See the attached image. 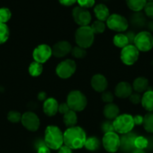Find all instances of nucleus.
<instances>
[{"label": "nucleus", "instance_id": "f257e3e1", "mask_svg": "<svg viewBox=\"0 0 153 153\" xmlns=\"http://www.w3.org/2000/svg\"><path fill=\"white\" fill-rule=\"evenodd\" d=\"M64 144L71 149H79L84 146L86 140V134L81 127L74 126L68 128L63 133Z\"/></svg>", "mask_w": 153, "mask_h": 153}, {"label": "nucleus", "instance_id": "f03ea898", "mask_svg": "<svg viewBox=\"0 0 153 153\" xmlns=\"http://www.w3.org/2000/svg\"><path fill=\"white\" fill-rule=\"evenodd\" d=\"M44 143L49 149L58 150L64 144L63 132L56 126H48L44 131Z\"/></svg>", "mask_w": 153, "mask_h": 153}, {"label": "nucleus", "instance_id": "7ed1b4c3", "mask_svg": "<svg viewBox=\"0 0 153 153\" xmlns=\"http://www.w3.org/2000/svg\"><path fill=\"white\" fill-rule=\"evenodd\" d=\"M74 37L76 46L85 49L91 47L94 40V34L89 25L78 28L75 32Z\"/></svg>", "mask_w": 153, "mask_h": 153}, {"label": "nucleus", "instance_id": "20e7f679", "mask_svg": "<svg viewBox=\"0 0 153 153\" xmlns=\"http://www.w3.org/2000/svg\"><path fill=\"white\" fill-rule=\"evenodd\" d=\"M114 131L118 134H125L130 132L134 127V117L128 114H119L112 120Z\"/></svg>", "mask_w": 153, "mask_h": 153}, {"label": "nucleus", "instance_id": "39448f33", "mask_svg": "<svg viewBox=\"0 0 153 153\" xmlns=\"http://www.w3.org/2000/svg\"><path fill=\"white\" fill-rule=\"evenodd\" d=\"M66 103L70 110L75 112L83 111L87 105V98L83 93L80 91H72L67 97Z\"/></svg>", "mask_w": 153, "mask_h": 153}, {"label": "nucleus", "instance_id": "423d86ee", "mask_svg": "<svg viewBox=\"0 0 153 153\" xmlns=\"http://www.w3.org/2000/svg\"><path fill=\"white\" fill-rule=\"evenodd\" d=\"M134 45L140 52H148L153 48V35L148 31H142L136 34Z\"/></svg>", "mask_w": 153, "mask_h": 153}, {"label": "nucleus", "instance_id": "0eeeda50", "mask_svg": "<svg viewBox=\"0 0 153 153\" xmlns=\"http://www.w3.org/2000/svg\"><path fill=\"white\" fill-rule=\"evenodd\" d=\"M102 145L106 152L110 153L116 152L120 149V137L116 131L104 133L102 138Z\"/></svg>", "mask_w": 153, "mask_h": 153}, {"label": "nucleus", "instance_id": "6e6552de", "mask_svg": "<svg viewBox=\"0 0 153 153\" xmlns=\"http://www.w3.org/2000/svg\"><path fill=\"white\" fill-rule=\"evenodd\" d=\"M128 21L124 16L118 13L110 15L106 20V26L110 30L116 32L125 31L128 28Z\"/></svg>", "mask_w": 153, "mask_h": 153}, {"label": "nucleus", "instance_id": "1a4fd4ad", "mask_svg": "<svg viewBox=\"0 0 153 153\" xmlns=\"http://www.w3.org/2000/svg\"><path fill=\"white\" fill-rule=\"evenodd\" d=\"M76 70V64L74 60L66 59L61 61L56 68V73L62 79H67L71 77Z\"/></svg>", "mask_w": 153, "mask_h": 153}, {"label": "nucleus", "instance_id": "9d476101", "mask_svg": "<svg viewBox=\"0 0 153 153\" xmlns=\"http://www.w3.org/2000/svg\"><path fill=\"white\" fill-rule=\"evenodd\" d=\"M140 56V51L134 44H129L122 49L120 58L124 64L127 66L134 65L137 61Z\"/></svg>", "mask_w": 153, "mask_h": 153}, {"label": "nucleus", "instance_id": "9b49d317", "mask_svg": "<svg viewBox=\"0 0 153 153\" xmlns=\"http://www.w3.org/2000/svg\"><path fill=\"white\" fill-rule=\"evenodd\" d=\"M72 16L74 20L80 26H87L89 25L92 20V16L89 11L87 9L81 7L80 6L75 7L72 10Z\"/></svg>", "mask_w": 153, "mask_h": 153}, {"label": "nucleus", "instance_id": "f8f14e48", "mask_svg": "<svg viewBox=\"0 0 153 153\" xmlns=\"http://www.w3.org/2000/svg\"><path fill=\"white\" fill-rule=\"evenodd\" d=\"M21 123H22V125L28 131H32V132L38 130L40 124V120L38 115L32 111L25 112L23 114H22Z\"/></svg>", "mask_w": 153, "mask_h": 153}, {"label": "nucleus", "instance_id": "ddd939ff", "mask_svg": "<svg viewBox=\"0 0 153 153\" xmlns=\"http://www.w3.org/2000/svg\"><path fill=\"white\" fill-rule=\"evenodd\" d=\"M52 55V48L47 44L38 45L32 52L33 59L36 62L44 64L46 62Z\"/></svg>", "mask_w": 153, "mask_h": 153}, {"label": "nucleus", "instance_id": "4468645a", "mask_svg": "<svg viewBox=\"0 0 153 153\" xmlns=\"http://www.w3.org/2000/svg\"><path fill=\"white\" fill-rule=\"evenodd\" d=\"M72 46L67 40H61L53 45L52 48V55L56 58H64L68 55L72 49Z\"/></svg>", "mask_w": 153, "mask_h": 153}, {"label": "nucleus", "instance_id": "2eb2a0df", "mask_svg": "<svg viewBox=\"0 0 153 153\" xmlns=\"http://www.w3.org/2000/svg\"><path fill=\"white\" fill-rule=\"evenodd\" d=\"M91 85L96 92L103 93L108 87L107 79L102 74H95L92 77Z\"/></svg>", "mask_w": 153, "mask_h": 153}, {"label": "nucleus", "instance_id": "dca6fc26", "mask_svg": "<svg viewBox=\"0 0 153 153\" xmlns=\"http://www.w3.org/2000/svg\"><path fill=\"white\" fill-rule=\"evenodd\" d=\"M133 93V88L130 83L127 82H121L117 84L114 91V94L121 99L129 98Z\"/></svg>", "mask_w": 153, "mask_h": 153}, {"label": "nucleus", "instance_id": "f3484780", "mask_svg": "<svg viewBox=\"0 0 153 153\" xmlns=\"http://www.w3.org/2000/svg\"><path fill=\"white\" fill-rule=\"evenodd\" d=\"M58 103L54 98H47L43 104L44 113L48 117H53L58 111Z\"/></svg>", "mask_w": 153, "mask_h": 153}, {"label": "nucleus", "instance_id": "a211bd4d", "mask_svg": "<svg viewBox=\"0 0 153 153\" xmlns=\"http://www.w3.org/2000/svg\"><path fill=\"white\" fill-rule=\"evenodd\" d=\"M136 136L133 133H128V134H123L122 137H120V141H121V145L120 148L125 151H130L134 147V140Z\"/></svg>", "mask_w": 153, "mask_h": 153}, {"label": "nucleus", "instance_id": "6ab92c4d", "mask_svg": "<svg viewBox=\"0 0 153 153\" xmlns=\"http://www.w3.org/2000/svg\"><path fill=\"white\" fill-rule=\"evenodd\" d=\"M103 114L105 118L109 120H114L119 115V108L113 102L108 103L104 108Z\"/></svg>", "mask_w": 153, "mask_h": 153}, {"label": "nucleus", "instance_id": "aec40b11", "mask_svg": "<svg viewBox=\"0 0 153 153\" xmlns=\"http://www.w3.org/2000/svg\"><path fill=\"white\" fill-rule=\"evenodd\" d=\"M148 80L145 77H137L134 79L132 85L133 90L136 93L141 94V93H145L146 91H148Z\"/></svg>", "mask_w": 153, "mask_h": 153}, {"label": "nucleus", "instance_id": "412c9836", "mask_svg": "<svg viewBox=\"0 0 153 153\" xmlns=\"http://www.w3.org/2000/svg\"><path fill=\"white\" fill-rule=\"evenodd\" d=\"M147 22H148L145 13L141 11L134 12L130 16V23L136 28H142L146 26Z\"/></svg>", "mask_w": 153, "mask_h": 153}, {"label": "nucleus", "instance_id": "4be33fe9", "mask_svg": "<svg viewBox=\"0 0 153 153\" xmlns=\"http://www.w3.org/2000/svg\"><path fill=\"white\" fill-rule=\"evenodd\" d=\"M94 13L98 20L104 21L107 20L110 16V10L104 4H98L94 6Z\"/></svg>", "mask_w": 153, "mask_h": 153}, {"label": "nucleus", "instance_id": "5701e85b", "mask_svg": "<svg viewBox=\"0 0 153 153\" xmlns=\"http://www.w3.org/2000/svg\"><path fill=\"white\" fill-rule=\"evenodd\" d=\"M141 105L147 111H153V91L148 90L143 93L141 99Z\"/></svg>", "mask_w": 153, "mask_h": 153}, {"label": "nucleus", "instance_id": "b1692460", "mask_svg": "<svg viewBox=\"0 0 153 153\" xmlns=\"http://www.w3.org/2000/svg\"><path fill=\"white\" fill-rule=\"evenodd\" d=\"M63 122L68 128L76 126L77 123V115L76 112L70 110L63 115Z\"/></svg>", "mask_w": 153, "mask_h": 153}, {"label": "nucleus", "instance_id": "393cba45", "mask_svg": "<svg viewBox=\"0 0 153 153\" xmlns=\"http://www.w3.org/2000/svg\"><path fill=\"white\" fill-rule=\"evenodd\" d=\"M146 3V0H126L128 7L134 12L141 11Z\"/></svg>", "mask_w": 153, "mask_h": 153}, {"label": "nucleus", "instance_id": "a878e982", "mask_svg": "<svg viewBox=\"0 0 153 153\" xmlns=\"http://www.w3.org/2000/svg\"><path fill=\"white\" fill-rule=\"evenodd\" d=\"M112 42L116 47L120 48V49H123L126 46L130 44L128 38L126 34H122V33H118V34H116L113 37Z\"/></svg>", "mask_w": 153, "mask_h": 153}, {"label": "nucleus", "instance_id": "bb28decb", "mask_svg": "<svg viewBox=\"0 0 153 153\" xmlns=\"http://www.w3.org/2000/svg\"><path fill=\"white\" fill-rule=\"evenodd\" d=\"M100 142L96 137H90L86 139L84 146L89 151H96L100 148Z\"/></svg>", "mask_w": 153, "mask_h": 153}, {"label": "nucleus", "instance_id": "cd10ccee", "mask_svg": "<svg viewBox=\"0 0 153 153\" xmlns=\"http://www.w3.org/2000/svg\"><path fill=\"white\" fill-rule=\"evenodd\" d=\"M142 126L147 132L153 134V111H148L143 117Z\"/></svg>", "mask_w": 153, "mask_h": 153}, {"label": "nucleus", "instance_id": "c85d7f7f", "mask_svg": "<svg viewBox=\"0 0 153 153\" xmlns=\"http://www.w3.org/2000/svg\"><path fill=\"white\" fill-rule=\"evenodd\" d=\"M43 65L42 64H40L36 61H33L31 63L28 67V73H29L30 76H33V77H38L40 76L43 72Z\"/></svg>", "mask_w": 153, "mask_h": 153}, {"label": "nucleus", "instance_id": "c756f323", "mask_svg": "<svg viewBox=\"0 0 153 153\" xmlns=\"http://www.w3.org/2000/svg\"><path fill=\"white\" fill-rule=\"evenodd\" d=\"M10 36V31L9 28L6 23L0 22V44H3L5 43L9 38Z\"/></svg>", "mask_w": 153, "mask_h": 153}, {"label": "nucleus", "instance_id": "7c9ffc66", "mask_svg": "<svg viewBox=\"0 0 153 153\" xmlns=\"http://www.w3.org/2000/svg\"><path fill=\"white\" fill-rule=\"evenodd\" d=\"M92 30L93 33L95 34H101L106 29V25L104 22L100 20H96L90 25Z\"/></svg>", "mask_w": 153, "mask_h": 153}, {"label": "nucleus", "instance_id": "2f4dec72", "mask_svg": "<svg viewBox=\"0 0 153 153\" xmlns=\"http://www.w3.org/2000/svg\"><path fill=\"white\" fill-rule=\"evenodd\" d=\"M148 140L146 138L143 136H136V138L134 140V147L135 149H142L144 150V149L148 146Z\"/></svg>", "mask_w": 153, "mask_h": 153}, {"label": "nucleus", "instance_id": "473e14b6", "mask_svg": "<svg viewBox=\"0 0 153 153\" xmlns=\"http://www.w3.org/2000/svg\"><path fill=\"white\" fill-rule=\"evenodd\" d=\"M70 53L72 54L75 58H78V59H82L86 57V50L85 49L80 46H76L72 48L71 52Z\"/></svg>", "mask_w": 153, "mask_h": 153}, {"label": "nucleus", "instance_id": "72a5a7b5", "mask_svg": "<svg viewBox=\"0 0 153 153\" xmlns=\"http://www.w3.org/2000/svg\"><path fill=\"white\" fill-rule=\"evenodd\" d=\"M11 18V12L8 7L0 8V22L6 23Z\"/></svg>", "mask_w": 153, "mask_h": 153}, {"label": "nucleus", "instance_id": "f704fd0d", "mask_svg": "<svg viewBox=\"0 0 153 153\" xmlns=\"http://www.w3.org/2000/svg\"><path fill=\"white\" fill-rule=\"evenodd\" d=\"M7 118L10 123H16L21 122L22 114L19 111H10L8 114Z\"/></svg>", "mask_w": 153, "mask_h": 153}, {"label": "nucleus", "instance_id": "c9c22d12", "mask_svg": "<svg viewBox=\"0 0 153 153\" xmlns=\"http://www.w3.org/2000/svg\"><path fill=\"white\" fill-rule=\"evenodd\" d=\"M146 16L153 20V1H148L143 8Z\"/></svg>", "mask_w": 153, "mask_h": 153}, {"label": "nucleus", "instance_id": "e433bc0d", "mask_svg": "<svg viewBox=\"0 0 153 153\" xmlns=\"http://www.w3.org/2000/svg\"><path fill=\"white\" fill-rule=\"evenodd\" d=\"M101 100H103L104 102L106 103V104H108V103H112L114 100V95L110 91H105L102 93Z\"/></svg>", "mask_w": 153, "mask_h": 153}, {"label": "nucleus", "instance_id": "4c0bfd02", "mask_svg": "<svg viewBox=\"0 0 153 153\" xmlns=\"http://www.w3.org/2000/svg\"><path fill=\"white\" fill-rule=\"evenodd\" d=\"M95 0H77V3L79 6L83 8H89L94 6Z\"/></svg>", "mask_w": 153, "mask_h": 153}, {"label": "nucleus", "instance_id": "58836bf2", "mask_svg": "<svg viewBox=\"0 0 153 153\" xmlns=\"http://www.w3.org/2000/svg\"><path fill=\"white\" fill-rule=\"evenodd\" d=\"M141 99H142V96L138 93H132L131 95L129 97V100L131 103L134 105H137L139 103H141Z\"/></svg>", "mask_w": 153, "mask_h": 153}, {"label": "nucleus", "instance_id": "ea45409f", "mask_svg": "<svg viewBox=\"0 0 153 153\" xmlns=\"http://www.w3.org/2000/svg\"><path fill=\"white\" fill-rule=\"evenodd\" d=\"M101 128L104 133L109 132V131H113L114 128L113 126H112V122H111L110 120L106 121V122H104L102 124Z\"/></svg>", "mask_w": 153, "mask_h": 153}, {"label": "nucleus", "instance_id": "a19ab883", "mask_svg": "<svg viewBox=\"0 0 153 153\" xmlns=\"http://www.w3.org/2000/svg\"><path fill=\"white\" fill-rule=\"evenodd\" d=\"M70 111V108H69L68 105L66 102L61 103V104L58 105V112H59L61 114H65L67 112H68Z\"/></svg>", "mask_w": 153, "mask_h": 153}, {"label": "nucleus", "instance_id": "79ce46f5", "mask_svg": "<svg viewBox=\"0 0 153 153\" xmlns=\"http://www.w3.org/2000/svg\"><path fill=\"white\" fill-rule=\"evenodd\" d=\"M134 121L135 125H142V123H143V117L140 116V115H136V116L134 117Z\"/></svg>", "mask_w": 153, "mask_h": 153}, {"label": "nucleus", "instance_id": "37998d69", "mask_svg": "<svg viewBox=\"0 0 153 153\" xmlns=\"http://www.w3.org/2000/svg\"><path fill=\"white\" fill-rule=\"evenodd\" d=\"M38 153H50L49 148L46 146V144H42L38 148Z\"/></svg>", "mask_w": 153, "mask_h": 153}, {"label": "nucleus", "instance_id": "c03bdc74", "mask_svg": "<svg viewBox=\"0 0 153 153\" xmlns=\"http://www.w3.org/2000/svg\"><path fill=\"white\" fill-rule=\"evenodd\" d=\"M60 4L64 6H71L77 1V0H58Z\"/></svg>", "mask_w": 153, "mask_h": 153}, {"label": "nucleus", "instance_id": "a18cd8bd", "mask_svg": "<svg viewBox=\"0 0 153 153\" xmlns=\"http://www.w3.org/2000/svg\"><path fill=\"white\" fill-rule=\"evenodd\" d=\"M58 153H72V149L66 145L63 144L58 149Z\"/></svg>", "mask_w": 153, "mask_h": 153}, {"label": "nucleus", "instance_id": "49530a36", "mask_svg": "<svg viewBox=\"0 0 153 153\" xmlns=\"http://www.w3.org/2000/svg\"><path fill=\"white\" fill-rule=\"evenodd\" d=\"M126 36H127L128 38L129 43H130V44H132V43H134V38H135V36H136V34H135L133 32V31H128V32L126 34Z\"/></svg>", "mask_w": 153, "mask_h": 153}, {"label": "nucleus", "instance_id": "de8ad7c7", "mask_svg": "<svg viewBox=\"0 0 153 153\" xmlns=\"http://www.w3.org/2000/svg\"><path fill=\"white\" fill-rule=\"evenodd\" d=\"M46 99H47L46 98V94L45 92H44V91L40 92L38 94V100L39 101L44 102Z\"/></svg>", "mask_w": 153, "mask_h": 153}, {"label": "nucleus", "instance_id": "09e8293b", "mask_svg": "<svg viewBox=\"0 0 153 153\" xmlns=\"http://www.w3.org/2000/svg\"><path fill=\"white\" fill-rule=\"evenodd\" d=\"M146 26L150 33L153 32V20H150L149 22H147Z\"/></svg>", "mask_w": 153, "mask_h": 153}, {"label": "nucleus", "instance_id": "8fccbe9b", "mask_svg": "<svg viewBox=\"0 0 153 153\" xmlns=\"http://www.w3.org/2000/svg\"><path fill=\"white\" fill-rule=\"evenodd\" d=\"M132 153H146L145 151L142 150V149H134L133 150Z\"/></svg>", "mask_w": 153, "mask_h": 153}, {"label": "nucleus", "instance_id": "3c124183", "mask_svg": "<svg viewBox=\"0 0 153 153\" xmlns=\"http://www.w3.org/2000/svg\"><path fill=\"white\" fill-rule=\"evenodd\" d=\"M146 1H153V0H146Z\"/></svg>", "mask_w": 153, "mask_h": 153}, {"label": "nucleus", "instance_id": "603ef678", "mask_svg": "<svg viewBox=\"0 0 153 153\" xmlns=\"http://www.w3.org/2000/svg\"><path fill=\"white\" fill-rule=\"evenodd\" d=\"M104 1H107V0H104Z\"/></svg>", "mask_w": 153, "mask_h": 153}]
</instances>
